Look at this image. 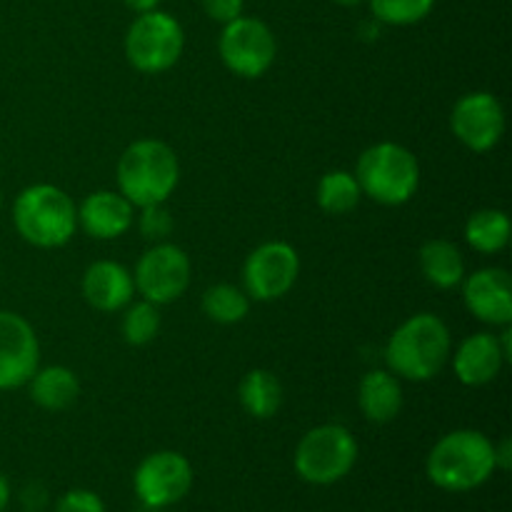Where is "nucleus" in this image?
Returning <instances> with one entry per match:
<instances>
[{
    "mask_svg": "<svg viewBox=\"0 0 512 512\" xmlns=\"http://www.w3.org/2000/svg\"><path fill=\"white\" fill-rule=\"evenodd\" d=\"M183 48V25L158 8L140 13L125 33V58L140 73H165L178 63Z\"/></svg>",
    "mask_w": 512,
    "mask_h": 512,
    "instance_id": "0eeeda50",
    "label": "nucleus"
},
{
    "mask_svg": "<svg viewBox=\"0 0 512 512\" xmlns=\"http://www.w3.org/2000/svg\"><path fill=\"white\" fill-rule=\"evenodd\" d=\"M138 228L143 238L153 240V243H163L173 233V215L165 208V203L145 205V208H140Z\"/></svg>",
    "mask_w": 512,
    "mask_h": 512,
    "instance_id": "bb28decb",
    "label": "nucleus"
},
{
    "mask_svg": "<svg viewBox=\"0 0 512 512\" xmlns=\"http://www.w3.org/2000/svg\"><path fill=\"white\" fill-rule=\"evenodd\" d=\"M133 273L115 260H98L83 275V298L100 313H118L133 303Z\"/></svg>",
    "mask_w": 512,
    "mask_h": 512,
    "instance_id": "2eb2a0df",
    "label": "nucleus"
},
{
    "mask_svg": "<svg viewBox=\"0 0 512 512\" xmlns=\"http://www.w3.org/2000/svg\"><path fill=\"white\" fill-rule=\"evenodd\" d=\"M363 190L348 170H330L318 183V205L328 215H345L358 208Z\"/></svg>",
    "mask_w": 512,
    "mask_h": 512,
    "instance_id": "5701e85b",
    "label": "nucleus"
},
{
    "mask_svg": "<svg viewBox=\"0 0 512 512\" xmlns=\"http://www.w3.org/2000/svg\"><path fill=\"white\" fill-rule=\"evenodd\" d=\"M363 195L373 198L380 205H405L420 185V163L405 145L400 143H375L363 150L355 168Z\"/></svg>",
    "mask_w": 512,
    "mask_h": 512,
    "instance_id": "39448f33",
    "label": "nucleus"
},
{
    "mask_svg": "<svg viewBox=\"0 0 512 512\" xmlns=\"http://www.w3.org/2000/svg\"><path fill=\"white\" fill-rule=\"evenodd\" d=\"M218 50L230 73L253 80L268 73L270 65L275 63L278 43H275L273 30L263 20L240 15L223 25Z\"/></svg>",
    "mask_w": 512,
    "mask_h": 512,
    "instance_id": "6e6552de",
    "label": "nucleus"
},
{
    "mask_svg": "<svg viewBox=\"0 0 512 512\" xmlns=\"http://www.w3.org/2000/svg\"><path fill=\"white\" fill-rule=\"evenodd\" d=\"M358 463V440L345 425L325 423L308 430L295 448L293 465L310 485H335Z\"/></svg>",
    "mask_w": 512,
    "mask_h": 512,
    "instance_id": "423d86ee",
    "label": "nucleus"
},
{
    "mask_svg": "<svg viewBox=\"0 0 512 512\" xmlns=\"http://www.w3.org/2000/svg\"><path fill=\"white\" fill-rule=\"evenodd\" d=\"M495 468L510 470L512 468V443L510 438H503L495 445Z\"/></svg>",
    "mask_w": 512,
    "mask_h": 512,
    "instance_id": "c756f323",
    "label": "nucleus"
},
{
    "mask_svg": "<svg viewBox=\"0 0 512 512\" xmlns=\"http://www.w3.org/2000/svg\"><path fill=\"white\" fill-rule=\"evenodd\" d=\"M193 488V465L183 453L158 450L148 455L133 473L135 498L150 510L180 503Z\"/></svg>",
    "mask_w": 512,
    "mask_h": 512,
    "instance_id": "1a4fd4ad",
    "label": "nucleus"
},
{
    "mask_svg": "<svg viewBox=\"0 0 512 512\" xmlns=\"http://www.w3.org/2000/svg\"><path fill=\"white\" fill-rule=\"evenodd\" d=\"M133 203L113 190H95L78 205V225L98 240H115L133 225Z\"/></svg>",
    "mask_w": 512,
    "mask_h": 512,
    "instance_id": "dca6fc26",
    "label": "nucleus"
},
{
    "mask_svg": "<svg viewBox=\"0 0 512 512\" xmlns=\"http://www.w3.org/2000/svg\"><path fill=\"white\" fill-rule=\"evenodd\" d=\"M250 298L245 290L235 288L230 283L213 285L205 290L203 295V313L208 315L213 323L220 325H235L240 320L248 318Z\"/></svg>",
    "mask_w": 512,
    "mask_h": 512,
    "instance_id": "b1692460",
    "label": "nucleus"
},
{
    "mask_svg": "<svg viewBox=\"0 0 512 512\" xmlns=\"http://www.w3.org/2000/svg\"><path fill=\"white\" fill-rule=\"evenodd\" d=\"M420 270H423L425 280L440 290L458 288L465 280V260L458 245L450 240H428L420 248Z\"/></svg>",
    "mask_w": 512,
    "mask_h": 512,
    "instance_id": "aec40b11",
    "label": "nucleus"
},
{
    "mask_svg": "<svg viewBox=\"0 0 512 512\" xmlns=\"http://www.w3.org/2000/svg\"><path fill=\"white\" fill-rule=\"evenodd\" d=\"M0 208H3V190H0Z\"/></svg>",
    "mask_w": 512,
    "mask_h": 512,
    "instance_id": "72a5a7b5",
    "label": "nucleus"
},
{
    "mask_svg": "<svg viewBox=\"0 0 512 512\" xmlns=\"http://www.w3.org/2000/svg\"><path fill=\"white\" fill-rule=\"evenodd\" d=\"M55 512H108V510H105L103 498H100L98 493L85 488H75L60 495L58 503H55Z\"/></svg>",
    "mask_w": 512,
    "mask_h": 512,
    "instance_id": "cd10ccee",
    "label": "nucleus"
},
{
    "mask_svg": "<svg viewBox=\"0 0 512 512\" xmlns=\"http://www.w3.org/2000/svg\"><path fill=\"white\" fill-rule=\"evenodd\" d=\"M10 505V483L3 473H0V512L8 510Z\"/></svg>",
    "mask_w": 512,
    "mask_h": 512,
    "instance_id": "2f4dec72",
    "label": "nucleus"
},
{
    "mask_svg": "<svg viewBox=\"0 0 512 512\" xmlns=\"http://www.w3.org/2000/svg\"><path fill=\"white\" fill-rule=\"evenodd\" d=\"M13 225L20 238L35 248H60L78 230V205L50 183L28 185L13 203Z\"/></svg>",
    "mask_w": 512,
    "mask_h": 512,
    "instance_id": "20e7f679",
    "label": "nucleus"
},
{
    "mask_svg": "<svg viewBox=\"0 0 512 512\" xmlns=\"http://www.w3.org/2000/svg\"><path fill=\"white\" fill-rule=\"evenodd\" d=\"M495 443L480 430H453L433 445L425 473L445 493H470L495 473Z\"/></svg>",
    "mask_w": 512,
    "mask_h": 512,
    "instance_id": "f257e3e1",
    "label": "nucleus"
},
{
    "mask_svg": "<svg viewBox=\"0 0 512 512\" xmlns=\"http://www.w3.org/2000/svg\"><path fill=\"white\" fill-rule=\"evenodd\" d=\"M333 3L345 5V8H353V5H360V3H363V0H333Z\"/></svg>",
    "mask_w": 512,
    "mask_h": 512,
    "instance_id": "473e14b6",
    "label": "nucleus"
},
{
    "mask_svg": "<svg viewBox=\"0 0 512 512\" xmlns=\"http://www.w3.org/2000/svg\"><path fill=\"white\" fill-rule=\"evenodd\" d=\"M203 8L208 18L225 25L243 15V0H203Z\"/></svg>",
    "mask_w": 512,
    "mask_h": 512,
    "instance_id": "c85d7f7f",
    "label": "nucleus"
},
{
    "mask_svg": "<svg viewBox=\"0 0 512 512\" xmlns=\"http://www.w3.org/2000/svg\"><path fill=\"white\" fill-rule=\"evenodd\" d=\"M510 218L498 208H483L470 215L465 223V240L473 250L483 255H495L508 248L510 243Z\"/></svg>",
    "mask_w": 512,
    "mask_h": 512,
    "instance_id": "4be33fe9",
    "label": "nucleus"
},
{
    "mask_svg": "<svg viewBox=\"0 0 512 512\" xmlns=\"http://www.w3.org/2000/svg\"><path fill=\"white\" fill-rule=\"evenodd\" d=\"M450 330L443 318L433 313H418L405 320L390 335L385 348L388 370L398 378L425 383L445 368L450 358Z\"/></svg>",
    "mask_w": 512,
    "mask_h": 512,
    "instance_id": "f03ea898",
    "label": "nucleus"
},
{
    "mask_svg": "<svg viewBox=\"0 0 512 512\" xmlns=\"http://www.w3.org/2000/svg\"><path fill=\"white\" fill-rule=\"evenodd\" d=\"M300 275V255L298 250L283 240H270L258 245L248 255L243 265V285L248 298L268 303L280 300L293 290L295 280Z\"/></svg>",
    "mask_w": 512,
    "mask_h": 512,
    "instance_id": "9b49d317",
    "label": "nucleus"
},
{
    "mask_svg": "<svg viewBox=\"0 0 512 512\" xmlns=\"http://www.w3.org/2000/svg\"><path fill=\"white\" fill-rule=\"evenodd\" d=\"M118 193L133 208L165 203L180 180V163L175 150L163 140L143 138L130 143L118 160Z\"/></svg>",
    "mask_w": 512,
    "mask_h": 512,
    "instance_id": "7ed1b4c3",
    "label": "nucleus"
},
{
    "mask_svg": "<svg viewBox=\"0 0 512 512\" xmlns=\"http://www.w3.org/2000/svg\"><path fill=\"white\" fill-rule=\"evenodd\" d=\"M508 363L500 350L498 335L493 333H475L460 343L453 355V370L458 380L468 388H480V385L493 383L500 375L503 365Z\"/></svg>",
    "mask_w": 512,
    "mask_h": 512,
    "instance_id": "f3484780",
    "label": "nucleus"
},
{
    "mask_svg": "<svg viewBox=\"0 0 512 512\" xmlns=\"http://www.w3.org/2000/svg\"><path fill=\"white\" fill-rule=\"evenodd\" d=\"M465 308L488 325L512 323V280L508 270L483 268L463 280Z\"/></svg>",
    "mask_w": 512,
    "mask_h": 512,
    "instance_id": "4468645a",
    "label": "nucleus"
},
{
    "mask_svg": "<svg viewBox=\"0 0 512 512\" xmlns=\"http://www.w3.org/2000/svg\"><path fill=\"white\" fill-rule=\"evenodd\" d=\"M453 135L473 153H488L505 135L503 103L493 93L475 90L463 95L450 113Z\"/></svg>",
    "mask_w": 512,
    "mask_h": 512,
    "instance_id": "f8f14e48",
    "label": "nucleus"
},
{
    "mask_svg": "<svg viewBox=\"0 0 512 512\" xmlns=\"http://www.w3.org/2000/svg\"><path fill=\"white\" fill-rule=\"evenodd\" d=\"M125 5H128L133 13H150V10H155L160 5V0H123Z\"/></svg>",
    "mask_w": 512,
    "mask_h": 512,
    "instance_id": "7c9ffc66",
    "label": "nucleus"
},
{
    "mask_svg": "<svg viewBox=\"0 0 512 512\" xmlns=\"http://www.w3.org/2000/svg\"><path fill=\"white\" fill-rule=\"evenodd\" d=\"M358 405L370 423H390L403 410V388L390 370H370L358 388Z\"/></svg>",
    "mask_w": 512,
    "mask_h": 512,
    "instance_id": "a211bd4d",
    "label": "nucleus"
},
{
    "mask_svg": "<svg viewBox=\"0 0 512 512\" xmlns=\"http://www.w3.org/2000/svg\"><path fill=\"white\" fill-rule=\"evenodd\" d=\"M435 0H370V10L378 23L385 25H415L428 18Z\"/></svg>",
    "mask_w": 512,
    "mask_h": 512,
    "instance_id": "a878e982",
    "label": "nucleus"
},
{
    "mask_svg": "<svg viewBox=\"0 0 512 512\" xmlns=\"http://www.w3.org/2000/svg\"><path fill=\"white\" fill-rule=\"evenodd\" d=\"M135 290L153 305L178 300L190 285V258L173 243H155L140 255L133 273Z\"/></svg>",
    "mask_w": 512,
    "mask_h": 512,
    "instance_id": "9d476101",
    "label": "nucleus"
},
{
    "mask_svg": "<svg viewBox=\"0 0 512 512\" xmlns=\"http://www.w3.org/2000/svg\"><path fill=\"white\" fill-rule=\"evenodd\" d=\"M238 398L245 413L258 420H268L278 415L280 405H283V383L270 370L255 368L245 373L243 380H240Z\"/></svg>",
    "mask_w": 512,
    "mask_h": 512,
    "instance_id": "412c9836",
    "label": "nucleus"
},
{
    "mask_svg": "<svg viewBox=\"0 0 512 512\" xmlns=\"http://www.w3.org/2000/svg\"><path fill=\"white\" fill-rule=\"evenodd\" d=\"M28 393L38 408L50 410V413H60L75 405L80 395L78 375L65 365H48V368H38L33 378L28 380Z\"/></svg>",
    "mask_w": 512,
    "mask_h": 512,
    "instance_id": "6ab92c4d",
    "label": "nucleus"
},
{
    "mask_svg": "<svg viewBox=\"0 0 512 512\" xmlns=\"http://www.w3.org/2000/svg\"><path fill=\"white\" fill-rule=\"evenodd\" d=\"M123 338L125 343L133 348H143V345L153 343L160 333V313L158 305L140 300V303H130L123 315Z\"/></svg>",
    "mask_w": 512,
    "mask_h": 512,
    "instance_id": "393cba45",
    "label": "nucleus"
},
{
    "mask_svg": "<svg viewBox=\"0 0 512 512\" xmlns=\"http://www.w3.org/2000/svg\"><path fill=\"white\" fill-rule=\"evenodd\" d=\"M40 368V343L33 325L13 310H0V390L28 385Z\"/></svg>",
    "mask_w": 512,
    "mask_h": 512,
    "instance_id": "ddd939ff",
    "label": "nucleus"
}]
</instances>
